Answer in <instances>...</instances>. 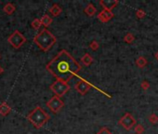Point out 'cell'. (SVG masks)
<instances>
[{"mask_svg": "<svg viewBox=\"0 0 158 134\" xmlns=\"http://www.w3.org/2000/svg\"><path fill=\"white\" fill-rule=\"evenodd\" d=\"M81 65L66 49H62L46 65V69L57 80L67 83L81 71Z\"/></svg>", "mask_w": 158, "mask_h": 134, "instance_id": "cell-1", "label": "cell"}, {"mask_svg": "<svg viewBox=\"0 0 158 134\" xmlns=\"http://www.w3.org/2000/svg\"><path fill=\"white\" fill-rule=\"evenodd\" d=\"M56 42H57V37L46 28L41 30L34 37V43L44 52H48Z\"/></svg>", "mask_w": 158, "mask_h": 134, "instance_id": "cell-2", "label": "cell"}, {"mask_svg": "<svg viewBox=\"0 0 158 134\" xmlns=\"http://www.w3.org/2000/svg\"><path fill=\"white\" fill-rule=\"evenodd\" d=\"M27 119L35 128H41L49 122L50 117L41 106H36L34 110L28 114Z\"/></svg>", "mask_w": 158, "mask_h": 134, "instance_id": "cell-3", "label": "cell"}, {"mask_svg": "<svg viewBox=\"0 0 158 134\" xmlns=\"http://www.w3.org/2000/svg\"><path fill=\"white\" fill-rule=\"evenodd\" d=\"M49 89L55 94V96L60 98V97L64 96L67 93V92L70 90V89H71V87H70L68 83H65V82L60 81V80H56L49 86Z\"/></svg>", "mask_w": 158, "mask_h": 134, "instance_id": "cell-4", "label": "cell"}, {"mask_svg": "<svg viewBox=\"0 0 158 134\" xmlns=\"http://www.w3.org/2000/svg\"><path fill=\"white\" fill-rule=\"evenodd\" d=\"M27 41L26 37L19 30H15L8 37V42L11 45V47L15 49H21L23 44Z\"/></svg>", "mask_w": 158, "mask_h": 134, "instance_id": "cell-5", "label": "cell"}, {"mask_svg": "<svg viewBox=\"0 0 158 134\" xmlns=\"http://www.w3.org/2000/svg\"><path fill=\"white\" fill-rule=\"evenodd\" d=\"M46 106L52 113L57 114L64 107V103L60 98L54 95L46 101Z\"/></svg>", "mask_w": 158, "mask_h": 134, "instance_id": "cell-6", "label": "cell"}, {"mask_svg": "<svg viewBox=\"0 0 158 134\" xmlns=\"http://www.w3.org/2000/svg\"><path fill=\"white\" fill-rule=\"evenodd\" d=\"M121 126H122L125 129H128V131H129V129H131L133 127H134V125L136 124V120L134 119V117H132L131 115L127 113L125 114L124 117H121V119L119 120V122H118Z\"/></svg>", "mask_w": 158, "mask_h": 134, "instance_id": "cell-7", "label": "cell"}, {"mask_svg": "<svg viewBox=\"0 0 158 134\" xmlns=\"http://www.w3.org/2000/svg\"><path fill=\"white\" fill-rule=\"evenodd\" d=\"M91 85L86 80H80L78 81L76 85H74V89H76L81 95H86L88 90H90Z\"/></svg>", "mask_w": 158, "mask_h": 134, "instance_id": "cell-8", "label": "cell"}, {"mask_svg": "<svg viewBox=\"0 0 158 134\" xmlns=\"http://www.w3.org/2000/svg\"><path fill=\"white\" fill-rule=\"evenodd\" d=\"M117 4L118 1L116 0H100V5L103 8V10L108 11H112L114 8L117 6Z\"/></svg>", "mask_w": 158, "mask_h": 134, "instance_id": "cell-9", "label": "cell"}, {"mask_svg": "<svg viewBox=\"0 0 158 134\" xmlns=\"http://www.w3.org/2000/svg\"><path fill=\"white\" fill-rule=\"evenodd\" d=\"M113 17H114L113 12L108 11V10H102L99 13V14H98V16H97L98 20H99L100 22H109Z\"/></svg>", "mask_w": 158, "mask_h": 134, "instance_id": "cell-10", "label": "cell"}, {"mask_svg": "<svg viewBox=\"0 0 158 134\" xmlns=\"http://www.w3.org/2000/svg\"><path fill=\"white\" fill-rule=\"evenodd\" d=\"M11 112V107L8 104L7 101H2L0 103V115L7 117Z\"/></svg>", "mask_w": 158, "mask_h": 134, "instance_id": "cell-11", "label": "cell"}, {"mask_svg": "<svg viewBox=\"0 0 158 134\" xmlns=\"http://www.w3.org/2000/svg\"><path fill=\"white\" fill-rule=\"evenodd\" d=\"M49 12L50 13L53 17H58L60 13L62 12V8H60L58 4H54L49 8Z\"/></svg>", "mask_w": 158, "mask_h": 134, "instance_id": "cell-12", "label": "cell"}, {"mask_svg": "<svg viewBox=\"0 0 158 134\" xmlns=\"http://www.w3.org/2000/svg\"><path fill=\"white\" fill-rule=\"evenodd\" d=\"M40 22H41V24L43 25L45 28L46 29L48 27L52 24V22H53V19L51 18L49 15L48 14H45L41 17V19H40Z\"/></svg>", "mask_w": 158, "mask_h": 134, "instance_id": "cell-13", "label": "cell"}, {"mask_svg": "<svg viewBox=\"0 0 158 134\" xmlns=\"http://www.w3.org/2000/svg\"><path fill=\"white\" fill-rule=\"evenodd\" d=\"M93 61H94V60H93L92 56L88 53H85L84 54V56L81 58V62L83 63V65H85L87 67L90 66L93 62Z\"/></svg>", "mask_w": 158, "mask_h": 134, "instance_id": "cell-14", "label": "cell"}, {"mask_svg": "<svg viewBox=\"0 0 158 134\" xmlns=\"http://www.w3.org/2000/svg\"><path fill=\"white\" fill-rule=\"evenodd\" d=\"M3 10H4V12L6 13L7 15H12L13 13L15 12V10H16V7L14 6L12 3L8 2V3H7L6 5L4 6Z\"/></svg>", "mask_w": 158, "mask_h": 134, "instance_id": "cell-15", "label": "cell"}, {"mask_svg": "<svg viewBox=\"0 0 158 134\" xmlns=\"http://www.w3.org/2000/svg\"><path fill=\"white\" fill-rule=\"evenodd\" d=\"M84 12H85L88 17H92V16H94L96 14L97 10H96V8H95L94 5H93V4L89 3L85 8V10H84Z\"/></svg>", "mask_w": 158, "mask_h": 134, "instance_id": "cell-16", "label": "cell"}, {"mask_svg": "<svg viewBox=\"0 0 158 134\" xmlns=\"http://www.w3.org/2000/svg\"><path fill=\"white\" fill-rule=\"evenodd\" d=\"M31 26H32V28H33V29H35V30H38V29H40V27L42 26L41 22H40V19H35L34 21H33V22H31Z\"/></svg>", "mask_w": 158, "mask_h": 134, "instance_id": "cell-17", "label": "cell"}, {"mask_svg": "<svg viewBox=\"0 0 158 134\" xmlns=\"http://www.w3.org/2000/svg\"><path fill=\"white\" fill-rule=\"evenodd\" d=\"M99 47H100V45H99V43H98L96 40L91 41L90 44H89V48H90L92 50H97L98 49H99Z\"/></svg>", "mask_w": 158, "mask_h": 134, "instance_id": "cell-18", "label": "cell"}, {"mask_svg": "<svg viewBox=\"0 0 158 134\" xmlns=\"http://www.w3.org/2000/svg\"><path fill=\"white\" fill-rule=\"evenodd\" d=\"M96 134H113V133H112L108 128L104 127V128H101Z\"/></svg>", "mask_w": 158, "mask_h": 134, "instance_id": "cell-19", "label": "cell"}, {"mask_svg": "<svg viewBox=\"0 0 158 134\" xmlns=\"http://www.w3.org/2000/svg\"><path fill=\"white\" fill-rule=\"evenodd\" d=\"M125 42H128V43H130L131 41L133 40V36H132V35H130V34H128V35H127L125 36Z\"/></svg>", "mask_w": 158, "mask_h": 134, "instance_id": "cell-20", "label": "cell"}, {"mask_svg": "<svg viewBox=\"0 0 158 134\" xmlns=\"http://www.w3.org/2000/svg\"><path fill=\"white\" fill-rule=\"evenodd\" d=\"M5 72V70H4V68L1 66V65H0V75H2V74Z\"/></svg>", "mask_w": 158, "mask_h": 134, "instance_id": "cell-21", "label": "cell"}, {"mask_svg": "<svg viewBox=\"0 0 158 134\" xmlns=\"http://www.w3.org/2000/svg\"><path fill=\"white\" fill-rule=\"evenodd\" d=\"M156 58L158 59V52H157V54H156Z\"/></svg>", "mask_w": 158, "mask_h": 134, "instance_id": "cell-22", "label": "cell"}, {"mask_svg": "<svg viewBox=\"0 0 158 134\" xmlns=\"http://www.w3.org/2000/svg\"><path fill=\"white\" fill-rule=\"evenodd\" d=\"M0 59H1V55H0Z\"/></svg>", "mask_w": 158, "mask_h": 134, "instance_id": "cell-23", "label": "cell"}]
</instances>
